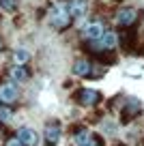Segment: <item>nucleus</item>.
<instances>
[{
  "mask_svg": "<svg viewBox=\"0 0 144 146\" xmlns=\"http://www.w3.org/2000/svg\"><path fill=\"white\" fill-rule=\"evenodd\" d=\"M47 19H50V24L56 28V30H67L69 26H71V13H69V9L65 5H54L50 9V13H47Z\"/></svg>",
  "mask_w": 144,
  "mask_h": 146,
  "instance_id": "obj_1",
  "label": "nucleus"
},
{
  "mask_svg": "<svg viewBox=\"0 0 144 146\" xmlns=\"http://www.w3.org/2000/svg\"><path fill=\"white\" fill-rule=\"evenodd\" d=\"M75 101L84 108H93V105H99L101 95L97 90H90V88H82V90L75 92Z\"/></svg>",
  "mask_w": 144,
  "mask_h": 146,
  "instance_id": "obj_2",
  "label": "nucleus"
},
{
  "mask_svg": "<svg viewBox=\"0 0 144 146\" xmlns=\"http://www.w3.org/2000/svg\"><path fill=\"white\" fill-rule=\"evenodd\" d=\"M118 35V43H121L123 52L131 54L133 50H138V32L133 30H123V32H116Z\"/></svg>",
  "mask_w": 144,
  "mask_h": 146,
  "instance_id": "obj_3",
  "label": "nucleus"
},
{
  "mask_svg": "<svg viewBox=\"0 0 144 146\" xmlns=\"http://www.w3.org/2000/svg\"><path fill=\"white\" fill-rule=\"evenodd\" d=\"M138 22V11L131 9V7H123V9L116 11V24L123 28H131Z\"/></svg>",
  "mask_w": 144,
  "mask_h": 146,
  "instance_id": "obj_4",
  "label": "nucleus"
},
{
  "mask_svg": "<svg viewBox=\"0 0 144 146\" xmlns=\"http://www.w3.org/2000/svg\"><path fill=\"white\" fill-rule=\"evenodd\" d=\"M140 112H142V103L138 99H127L125 105H123V112H121V120L123 123H129L131 118L140 116Z\"/></svg>",
  "mask_w": 144,
  "mask_h": 146,
  "instance_id": "obj_5",
  "label": "nucleus"
},
{
  "mask_svg": "<svg viewBox=\"0 0 144 146\" xmlns=\"http://www.w3.org/2000/svg\"><path fill=\"white\" fill-rule=\"evenodd\" d=\"M103 32H105V24L101 22V19H93L90 24L84 26V39H88V41H99Z\"/></svg>",
  "mask_w": 144,
  "mask_h": 146,
  "instance_id": "obj_6",
  "label": "nucleus"
},
{
  "mask_svg": "<svg viewBox=\"0 0 144 146\" xmlns=\"http://www.w3.org/2000/svg\"><path fill=\"white\" fill-rule=\"evenodd\" d=\"M60 133H63V127H60L58 120H50L45 125V144L47 146H56L60 140Z\"/></svg>",
  "mask_w": 144,
  "mask_h": 146,
  "instance_id": "obj_7",
  "label": "nucleus"
},
{
  "mask_svg": "<svg viewBox=\"0 0 144 146\" xmlns=\"http://www.w3.org/2000/svg\"><path fill=\"white\" fill-rule=\"evenodd\" d=\"M19 97V90L15 86V82H2L0 84V101L2 103H15Z\"/></svg>",
  "mask_w": 144,
  "mask_h": 146,
  "instance_id": "obj_8",
  "label": "nucleus"
},
{
  "mask_svg": "<svg viewBox=\"0 0 144 146\" xmlns=\"http://www.w3.org/2000/svg\"><path fill=\"white\" fill-rule=\"evenodd\" d=\"M17 140L22 142L24 146H35L37 142H39V135H37V131H32V129L22 127V129L17 131Z\"/></svg>",
  "mask_w": 144,
  "mask_h": 146,
  "instance_id": "obj_9",
  "label": "nucleus"
},
{
  "mask_svg": "<svg viewBox=\"0 0 144 146\" xmlns=\"http://www.w3.org/2000/svg\"><path fill=\"white\" fill-rule=\"evenodd\" d=\"M69 13L71 17H84L86 9H88V0H69Z\"/></svg>",
  "mask_w": 144,
  "mask_h": 146,
  "instance_id": "obj_10",
  "label": "nucleus"
},
{
  "mask_svg": "<svg viewBox=\"0 0 144 146\" xmlns=\"http://www.w3.org/2000/svg\"><path fill=\"white\" fill-rule=\"evenodd\" d=\"M90 69H93V67H90V62H88V60H84V58H80V60L73 62V73L80 75V78H88Z\"/></svg>",
  "mask_w": 144,
  "mask_h": 146,
  "instance_id": "obj_11",
  "label": "nucleus"
},
{
  "mask_svg": "<svg viewBox=\"0 0 144 146\" xmlns=\"http://www.w3.org/2000/svg\"><path fill=\"white\" fill-rule=\"evenodd\" d=\"M90 135H93V133H90L86 127H75L73 129V142H75V146H84Z\"/></svg>",
  "mask_w": 144,
  "mask_h": 146,
  "instance_id": "obj_12",
  "label": "nucleus"
},
{
  "mask_svg": "<svg viewBox=\"0 0 144 146\" xmlns=\"http://www.w3.org/2000/svg\"><path fill=\"white\" fill-rule=\"evenodd\" d=\"M97 43H99V45H103V47H108V50H112V47L118 43V35H116V32H112V30H105Z\"/></svg>",
  "mask_w": 144,
  "mask_h": 146,
  "instance_id": "obj_13",
  "label": "nucleus"
},
{
  "mask_svg": "<svg viewBox=\"0 0 144 146\" xmlns=\"http://www.w3.org/2000/svg\"><path fill=\"white\" fill-rule=\"evenodd\" d=\"M28 78H30V73H28V69L24 67V64H15V67L11 69V80H13V82H26Z\"/></svg>",
  "mask_w": 144,
  "mask_h": 146,
  "instance_id": "obj_14",
  "label": "nucleus"
},
{
  "mask_svg": "<svg viewBox=\"0 0 144 146\" xmlns=\"http://www.w3.org/2000/svg\"><path fill=\"white\" fill-rule=\"evenodd\" d=\"M97 62L101 64H114L116 62V56H114V52H110V54H103V52H97Z\"/></svg>",
  "mask_w": 144,
  "mask_h": 146,
  "instance_id": "obj_15",
  "label": "nucleus"
},
{
  "mask_svg": "<svg viewBox=\"0 0 144 146\" xmlns=\"http://www.w3.org/2000/svg\"><path fill=\"white\" fill-rule=\"evenodd\" d=\"M0 7H2V11H7V13H15L19 7V0H0Z\"/></svg>",
  "mask_w": 144,
  "mask_h": 146,
  "instance_id": "obj_16",
  "label": "nucleus"
},
{
  "mask_svg": "<svg viewBox=\"0 0 144 146\" xmlns=\"http://www.w3.org/2000/svg\"><path fill=\"white\" fill-rule=\"evenodd\" d=\"M15 62L17 64H24V62H28V58H30V54H28L26 50H24V47H19V50H15Z\"/></svg>",
  "mask_w": 144,
  "mask_h": 146,
  "instance_id": "obj_17",
  "label": "nucleus"
},
{
  "mask_svg": "<svg viewBox=\"0 0 144 146\" xmlns=\"http://www.w3.org/2000/svg\"><path fill=\"white\" fill-rule=\"evenodd\" d=\"M84 146H103V137L101 135H90Z\"/></svg>",
  "mask_w": 144,
  "mask_h": 146,
  "instance_id": "obj_18",
  "label": "nucleus"
},
{
  "mask_svg": "<svg viewBox=\"0 0 144 146\" xmlns=\"http://www.w3.org/2000/svg\"><path fill=\"white\" fill-rule=\"evenodd\" d=\"M11 116H13L11 108H0V123H7V120H11Z\"/></svg>",
  "mask_w": 144,
  "mask_h": 146,
  "instance_id": "obj_19",
  "label": "nucleus"
},
{
  "mask_svg": "<svg viewBox=\"0 0 144 146\" xmlns=\"http://www.w3.org/2000/svg\"><path fill=\"white\" fill-rule=\"evenodd\" d=\"M7 146H24V144L17 140V137H13V140H9V142H7Z\"/></svg>",
  "mask_w": 144,
  "mask_h": 146,
  "instance_id": "obj_20",
  "label": "nucleus"
},
{
  "mask_svg": "<svg viewBox=\"0 0 144 146\" xmlns=\"http://www.w3.org/2000/svg\"><path fill=\"white\" fill-rule=\"evenodd\" d=\"M2 45H5V43H2V39H0V52H2Z\"/></svg>",
  "mask_w": 144,
  "mask_h": 146,
  "instance_id": "obj_21",
  "label": "nucleus"
},
{
  "mask_svg": "<svg viewBox=\"0 0 144 146\" xmlns=\"http://www.w3.org/2000/svg\"><path fill=\"white\" fill-rule=\"evenodd\" d=\"M116 146H125V144H116Z\"/></svg>",
  "mask_w": 144,
  "mask_h": 146,
  "instance_id": "obj_22",
  "label": "nucleus"
}]
</instances>
